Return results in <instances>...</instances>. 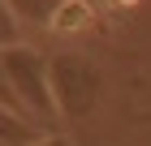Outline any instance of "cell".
<instances>
[{
  "label": "cell",
  "instance_id": "obj_6",
  "mask_svg": "<svg viewBox=\"0 0 151 146\" xmlns=\"http://www.w3.org/2000/svg\"><path fill=\"white\" fill-rule=\"evenodd\" d=\"M22 43V17L13 13L9 0H0V47H13Z\"/></svg>",
  "mask_w": 151,
  "mask_h": 146
},
{
  "label": "cell",
  "instance_id": "obj_5",
  "mask_svg": "<svg viewBox=\"0 0 151 146\" xmlns=\"http://www.w3.org/2000/svg\"><path fill=\"white\" fill-rule=\"evenodd\" d=\"M13 13L22 17V26H39V30H47L52 26V17H56V9L65 4V0H9Z\"/></svg>",
  "mask_w": 151,
  "mask_h": 146
},
{
  "label": "cell",
  "instance_id": "obj_2",
  "mask_svg": "<svg viewBox=\"0 0 151 146\" xmlns=\"http://www.w3.org/2000/svg\"><path fill=\"white\" fill-rule=\"evenodd\" d=\"M52 95H56L60 120H86L104 99V73L99 65L78 52H56L52 56Z\"/></svg>",
  "mask_w": 151,
  "mask_h": 146
},
{
  "label": "cell",
  "instance_id": "obj_8",
  "mask_svg": "<svg viewBox=\"0 0 151 146\" xmlns=\"http://www.w3.org/2000/svg\"><path fill=\"white\" fill-rule=\"evenodd\" d=\"M30 146H73V142H69L65 133H60V129H47V133H39Z\"/></svg>",
  "mask_w": 151,
  "mask_h": 146
},
{
  "label": "cell",
  "instance_id": "obj_7",
  "mask_svg": "<svg viewBox=\"0 0 151 146\" xmlns=\"http://www.w3.org/2000/svg\"><path fill=\"white\" fill-rule=\"evenodd\" d=\"M0 103H9V108L22 112V103H17V95H13V86H9V73H4V60H0Z\"/></svg>",
  "mask_w": 151,
  "mask_h": 146
},
{
  "label": "cell",
  "instance_id": "obj_3",
  "mask_svg": "<svg viewBox=\"0 0 151 146\" xmlns=\"http://www.w3.org/2000/svg\"><path fill=\"white\" fill-rule=\"evenodd\" d=\"M39 133H47L39 120H30L26 112L9 108V103H0V146H30Z\"/></svg>",
  "mask_w": 151,
  "mask_h": 146
},
{
  "label": "cell",
  "instance_id": "obj_1",
  "mask_svg": "<svg viewBox=\"0 0 151 146\" xmlns=\"http://www.w3.org/2000/svg\"><path fill=\"white\" fill-rule=\"evenodd\" d=\"M0 60H4V73H9V86L22 103V112L30 120H39L43 129H60V112H56V95H52V56H43L39 47L13 43L0 47Z\"/></svg>",
  "mask_w": 151,
  "mask_h": 146
},
{
  "label": "cell",
  "instance_id": "obj_4",
  "mask_svg": "<svg viewBox=\"0 0 151 146\" xmlns=\"http://www.w3.org/2000/svg\"><path fill=\"white\" fill-rule=\"evenodd\" d=\"M91 17H95V4H86V0H65L47 30L52 34H82L86 26H91Z\"/></svg>",
  "mask_w": 151,
  "mask_h": 146
}]
</instances>
